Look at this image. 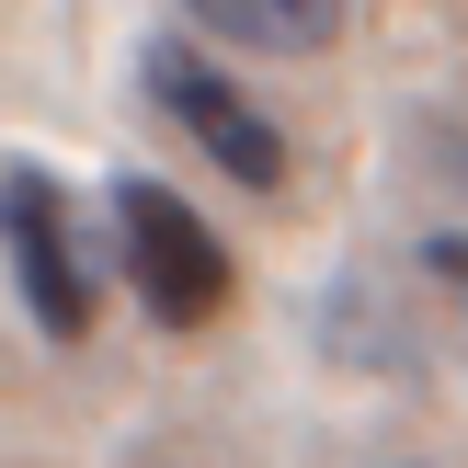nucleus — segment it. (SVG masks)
<instances>
[{"instance_id": "obj_5", "label": "nucleus", "mask_w": 468, "mask_h": 468, "mask_svg": "<svg viewBox=\"0 0 468 468\" xmlns=\"http://www.w3.org/2000/svg\"><path fill=\"white\" fill-rule=\"evenodd\" d=\"M423 274H434V286H446L457 309H468V229H446V240H423Z\"/></svg>"}, {"instance_id": "obj_2", "label": "nucleus", "mask_w": 468, "mask_h": 468, "mask_svg": "<svg viewBox=\"0 0 468 468\" xmlns=\"http://www.w3.org/2000/svg\"><path fill=\"white\" fill-rule=\"evenodd\" d=\"M137 69H149V91H160V114H172L183 137H195L206 160H218L229 183H251V195H274L286 183V137L263 126V114L229 91V69H206L183 35H160V46H137Z\"/></svg>"}, {"instance_id": "obj_1", "label": "nucleus", "mask_w": 468, "mask_h": 468, "mask_svg": "<svg viewBox=\"0 0 468 468\" xmlns=\"http://www.w3.org/2000/svg\"><path fill=\"white\" fill-rule=\"evenodd\" d=\"M114 240H126V286H137V309H149L160 332L229 320V286H240V274H229V240L172 195V183H149V172L114 183Z\"/></svg>"}, {"instance_id": "obj_4", "label": "nucleus", "mask_w": 468, "mask_h": 468, "mask_svg": "<svg viewBox=\"0 0 468 468\" xmlns=\"http://www.w3.org/2000/svg\"><path fill=\"white\" fill-rule=\"evenodd\" d=\"M183 12L229 46H263V58H320L343 35V0H183Z\"/></svg>"}, {"instance_id": "obj_3", "label": "nucleus", "mask_w": 468, "mask_h": 468, "mask_svg": "<svg viewBox=\"0 0 468 468\" xmlns=\"http://www.w3.org/2000/svg\"><path fill=\"white\" fill-rule=\"evenodd\" d=\"M0 240H12V274H23V309L46 320V343H80L103 286H91V251H80V218L46 172H12L0 183Z\"/></svg>"}]
</instances>
